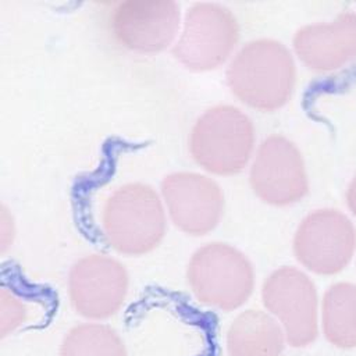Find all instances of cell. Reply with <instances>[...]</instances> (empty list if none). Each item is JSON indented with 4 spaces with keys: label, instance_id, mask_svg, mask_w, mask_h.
Wrapping results in <instances>:
<instances>
[{
    "label": "cell",
    "instance_id": "17",
    "mask_svg": "<svg viewBox=\"0 0 356 356\" xmlns=\"http://www.w3.org/2000/svg\"><path fill=\"white\" fill-rule=\"evenodd\" d=\"M346 204L352 211V214L356 217V174L352 178L346 191Z\"/></svg>",
    "mask_w": 356,
    "mask_h": 356
},
{
    "label": "cell",
    "instance_id": "1",
    "mask_svg": "<svg viewBox=\"0 0 356 356\" xmlns=\"http://www.w3.org/2000/svg\"><path fill=\"white\" fill-rule=\"evenodd\" d=\"M295 81L293 57L274 39L246 43L227 68V83L234 96L261 111L281 108L289 100Z\"/></svg>",
    "mask_w": 356,
    "mask_h": 356
},
{
    "label": "cell",
    "instance_id": "5",
    "mask_svg": "<svg viewBox=\"0 0 356 356\" xmlns=\"http://www.w3.org/2000/svg\"><path fill=\"white\" fill-rule=\"evenodd\" d=\"M263 305L281 325L286 343L312 345L320 331L318 293L312 278L295 267L273 271L261 286Z\"/></svg>",
    "mask_w": 356,
    "mask_h": 356
},
{
    "label": "cell",
    "instance_id": "2",
    "mask_svg": "<svg viewBox=\"0 0 356 356\" xmlns=\"http://www.w3.org/2000/svg\"><path fill=\"white\" fill-rule=\"evenodd\" d=\"M102 225L113 249L127 256H140L153 250L165 234L164 207L149 185L127 184L107 199Z\"/></svg>",
    "mask_w": 356,
    "mask_h": 356
},
{
    "label": "cell",
    "instance_id": "6",
    "mask_svg": "<svg viewBox=\"0 0 356 356\" xmlns=\"http://www.w3.org/2000/svg\"><path fill=\"white\" fill-rule=\"evenodd\" d=\"M238 39V21L227 7L216 3H196L185 15L172 53L186 68L209 71L229 57Z\"/></svg>",
    "mask_w": 356,
    "mask_h": 356
},
{
    "label": "cell",
    "instance_id": "11",
    "mask_svg": "<svg viewBox=\"0 0 356 356\" xmlns=\"http://www.w3.org/2000/svg\"><path fill=\"white\" fill-rule=\"evenodd\" d=\"M179 28V7L168 0H129L113 13L111 29L124 47L157 53L172 43Z\"/></svg>",
    "mask_w": 356,
    "mask_h": 356
},
{
    "label": "cell",
    "instance_id": "14",
    "mask_svg": "<svg viewBox=\"0 0 356 356\" xmlns=\"http://www.w3.org/2000/svg\"><path fill=\"white\" fill-rule=\"evenodd\" d=\"M320 328L331 346L356 348V284L339 281L327 288L320 305Z\"/></svg>",
    "mask_w": 356,
    "mask_h": 356
},
{
    "label": "cell",
    "instance_id": "8",
    "mask_svg": "<svg viewBox=\"0 0 356 356\" xmlns=\"http://www.w3.org/2000/svg\"><path fill=\"white\" fill-rule=\"evenodd\" d=\"M249 181L254 195L273 206L293 204L309 191L303 157L295 143L282 135H270L260 143Z\"/></svg>",
    "mask_w": 356,
    "mask_h": 356
},
{
    "label": "cell",
    "instance_id": "13",
    "mask_svg": "<svg viewBox=\"0 0 356 356\" xmlns=\"http://www.w3.org/2000/svg\"><path fill=\"white\" fill-rule=\"evenodd\" d=\"M285 343L278 321L259 309L239 313L227 331L228 356H282Z\"/></svg>",
    "mask_w": 356,
    "mask_h": 356
},
{
    "label": "cell",
    "instance_id": "9",
    "mask_svg": "<svg viewBox=\"0 0 356 356\" xmlns=\"http://www.w3.org/2000/svg\"><path fill=\"white\" fill-rule=\"evenodd\" d=\"M128 291L124 266L104 254H90L78 260L68 278L70 299L78 314L102 320L115 314Z\"/></svg>",
    "mask_w": 356,
    "mask_h": 356
},
{
    "label": "cell",
    "instance_id": "12",
    "mask_svg": "<svg viewBox=\"0 0 356 356\" xmlns=\"http://www.w3.org/2000/svg\"><path fill=\"white\" fill-rule=\"evenodd\" d=\"M293 50L313 71L343 67L356 57V13L345 11L332 21L302 26L293 36Z\"/></svg>",
    "mask_w": 356,
    "mask_h": 356
},
{
    "label": "cell",
    "instance_id": "3",
    "mask_svg": "<svg viewBox=\"0 0 356 356\" xmlns=\"http://www.w3.org/2000/svg\"><path fill=\"white\" fill-rule=\"evenodd\" d=\"M189 149L193 160L206 171L217 175L238 174L254 149L253 122L238 107L214 106L195 122Z\"/></svg>",
    "mask_w": 356,
    "mask_h": 356
},
{
    "label": "cell",
    "instance_id": "4",
    "mask_svg": "<svg viewBox=\"0 0 356 356\" xmlns=\"http://www.w3.org/2000/svg\"><path fill=\"white\" fill-rule=\"evenodd\" d=\"M186 278L200 303L225 312L241 307L254 288V271L249 259L221 242L207 243L192 256Z\"/></svg>",
    "mask_w": 356,
    "mask_h": 356
},
{
    "label": "cell",
    "instance_id": "16",
    "mask_svg": "<svg viewBox=\"0 0 356 356\" xmlns=\"http://www.w3.org/2000/svg\"><path fill=\"white\" fill-rule=\"evenodd\" d=\"M26 318L25 305L6 288L0 293V335L4 338Z\"/></svg>",
    "mask_w": 356,
    "mask_h": 356
},
{
    "label": "cell",
    "instance_id": "10",
    "mask_svg": "<svg viewBox=\"0 0 356 356\" xmlns=\"http://www.w3.org/2000/svg\"><path fill=\"white\" fill-rule=\"evenodd\" d=\"M161 195L172 222L185 234L204 235L220 221L224 196L220 186L197 172H174L161 182Z\"/></svg>",
    "mask_w": 356,
    "mask_h": 356
},
{
    "label": "cell",
    "instance_id": "7",
    "mask_svg": "<svg viewBox=\"0 0 356 356\" xmlns=\"http://www.w3.org/2000/svg\"><path fill=\"white\" fill-rule=\"evenodd\" d=\"M356 252V229L339 210L320 209L307 214L293 236V254L309 271L335 275Z\"/></svg>",
    "mask_w": 356,
    "mask_h": 356
},
{
    "label": "cell",
    "instance_id": "15",
    "mask_svg": "<svg viewBox=\"0 0 356 356\" xmlns=\"http://www.w3.org/2000/svg\"><path fill=\"white\" fill-rule=\"evenodd\" d=\"M60 356H127V349L115 330L88 323L68 331L60 346Z\"/></svg>",
    "mask_w": 356,
    "mask_h": 356
}]
</instances>
